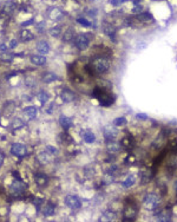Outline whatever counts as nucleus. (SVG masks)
<instances>
[{"label": "nucleus", "mask_w": 177, "mask_h": 222, "mask_svg": "<svg viewBox=\"0 0 177 222\" xmlns=\"http://www.w3.org/2000/svg\"><path fill=\"white\" fill-rule=\"evenodd\" d=\"M93 96L97 99H99V102H101V104L103 106H109L115 102V96L112 94H110V92H106L105 90H103L101 88H96L95 89Z\"/></svg>", "instance_id": "nucleus-1"}, {"label": "nucleus", "mask_w": 177, "mask_h": 222, "mask_svg": "<svg viewBox=\"0 0 177 222\" xmlns=\"http://www.w3.org/2000/svg\"><path fill=\"white\" fill-rule=\"evenodd\" d=\"M92 67L96 73H105L110 69V60L106 57L99 56L92 60Z\"/></svg>", "instance_id": "nucleus-2"}, {"label": "nucleus", "mask_w": 177, "mask_h": 222, "mask_svg": "<svg viewBox=\"0 0 177 222\" xmlns=\"http://www.w3.org/2000/svg\"><path fill=\"white\" fill-rule=\"evenodd\" d=\"M92 39V34L91 33H81L78 34L74 39V45L78 50H85L87 49V46L90 45V41Z\"/></svg>", "instance_id": "nucleus-3"}, {"label": "nucleus", "mask_w": 177, "mask_h": 222, "mask_svg": "<svg viewBox=\"0 0 177 222\" xmlns=\"http://www.w3.org/2000/svg\"><path fill=\"white\" fill-rule=\"evenodd\" d=\"M159 201H161V198H159V196H158L157 194L150 193V194H148V195L144 197L143 204H144V207H145L146 209L152 210V209H155V208L159 204Z\"/></svg>", "instance_id": "nucleus-4"}, {"label": "nucleus", "mask_w": 177, "mask_h": 222, "mask_svg": "<svg viewBox=\"0 0 177 222\" xmlns=\"http://www.w3.org/2000/svg\"><path fill=\"white\" fill-rule=\"evenodd\" d=\"M138 214V208L135 203H128L123 211V218L126 221H132L136 218Z\"/></svg>", "instance_id": "nucleus-5"}, {"label": "nucleus", "mask_w": 177, "mask_h": 222, "mask_svg": "<svg viewBox=\"0 0 177 222\" xmlns=\"http://www.w3.org/2000/svg\"><path fill=\"white\" fill-rule=\"evenodd\" d=\"M11 153L12 155L14 156H18V157H24L26 156L27 154V149L24 144H20V143H14L11 148Z\"/></svg>", "instance_id": "nucleus-6"}, {"label": "nucleus", "mask_w": 177, "mask_h": 222, "mask_svg": "<svg viewBox=\"0 0 177 222\" xmlns=\"http://www.w3.org/2000/svg\"><path fill=\"white\" fill-rule=\"evenodd\" d=\"M65 204L69 208H71V209L74 210V209H79L80 208L81 202H80V200L77 196H74V195H67L65 197Z\"/></svg>", "instance_id": "nucleus-7"}, {"label": "nucleus", "mask_w": 177, "mask_h": 222, "mask_svg": "<svg viewBox=\"0 0 177 222\" xmlns=\"http://www.w3.org/2000/svg\"><path fill=\"white\" fill-rule=\"evenodd\" d=\"M60 98H61V101L64 103H70V102H72L74 99V94L69 89H64L61 91V94H60Z\"/></svg>", "instance_id": "nucleus-8"}, {"label": "nucleus", "mask_w": 177, "mask_h": 222, "mask_svg": "<svg viewBox=\"0 0 177 222\" xmlns=\"http://www.w3.org/2000/svg\"><path fill=\"white\" fill-rule=\"evenodd\" d=\"M34 180H36V183H37L39 187H46V186H47V182H49V178H47V176H46L44 173H38V174H36Z\"/></svg>", "instance_id": "nucleus-9"}, {"label": "nucleus", "mask_w": 177, "mask_h": 222, "mask_svg": "<svg viewBox=\"0 0 177 222\" xmlns=\"http://www.w3.org/2000/svg\"><path fill=\"white\" fill-rule=\"evenodd\" d=\"M54 210H56V207L51 202H46L41 208V211H43L44 216H52L54 214Z\"/></svg>", "instance_id": "nucleus-10"}, {"label": "nucleus", "mask_w": 177, "mask_h": 222, "mask_svg": "<svg viewBox=\"0 0 177 222\" xmlns=\"http://www.w3.org/2000/svg\"><path fill=\"white\" fill-rule=\"evenodd\" d=\"M37 50H38V52H40V53H43V54H46V53H49V51H50V45H49L47 41L40 40V41L37 44Z\"/></svg>", "instance_id": "nucleus-11"}, {"label": "nucleus", "mask_w": 177, "mask_h": 222, "mask_svg": "<svg viewBox=\"0 0 177 222\" xmlns=\"http://www.w3.org/2000/svg\"><path fill=\"white\" fill-rule=\"evenodd\" d=\"M24 113L26 117H29L30 119H33L37 117V113H38V110L36 106H27L25 110H24Z\"/></svg>", "instance_id": "nucleus-12"}, {"label": "nucleus", "mask_w": 177, "mask_h": 222, "mask_svg": "<svg viewBox=\"0 0 177 222\" xmlns=\"http://www.w3.org/2000/svg\"><path fill=\"white\" fill-rule=\"evenodd\" d=\"M31 63L36 65H44L46 64V57L40 56V54H34L31 57Z\"/></svg>", "instance_id": "nucleus-13"}, {"label": "nucleus", "mask_w": 177, "mask_h": 222, "mask_svg": "<svg viewBox=\"0 0 177 222\" xmlns=\"http://www.w3.org/2000/svg\"><path fill=\"white\" fill-rule=\"evenodd\" d=\"M59 123H60V125H61L64 129H69V128H71L73 121H72L70 117H67V116H60Z\"/></svg>", "instance_id": "nucleus-14"}, {"label": "nucleus", "mask_w": 177, "mask_h": 222, "mask_svg": "<svg viewBox=\"0 0 177 222\" xmlns=\"http://www.w3.org/2000/svg\"><path fill=\"white\" fill-rule=\"evenodd\" d=\"M34 38V34L30 31V30H23L21 32H20V39L23 40V41H30V40H32Z\"/></svg>", "instance_id": "nucleus-15"}, {"label": "nucleus", "mask_w": 177, "mask_h": 222, "mask_svg": "<svg viewBox=\"0 0 177 222\" xmlns=\"http://www.w3.org/2000/svg\"><path fill=\"white\" fill-rule=\"evenodd\" d=\"M50 153H47L46 150L45 151H41V153H39V155H38V160L43 163V164H46V163H49L50 161H51V157H50Z\"/></svg>", "instance_id": "nucleus-16"}, {"label": "nucleus", "mask_w": 177, "mask_h": 222, "mask_svg": "<svg viewBox=\"0 0 177 222\" xmlns=\"http://www.w3.org/2000/svg\"><path fill=\"white\" fill-rule=\"evenodd\" d=\"M73 38H74V30L73 29H67L63 34V40L66 41V43L73 40Z\"/></svg>", "instance_id": "nucleus-17"}, {"label": "nucleus", "mask_w": 177, "mask_h": 222, "mask_svg": "<svg viewBox=\"0 0 177 222\" xmlns=\"http://www.w3.org/2000/svg\"><path fill=\"white\" fill-rule=\"evenodd\" d=\"M81 136H83V139H84L86 143H92V142H95V139H96L93 132H91V131H84V132L81 133Z\"/></svg>", "instance_id": "nucleus-18"}, {"label": "nucleus", "mask_w": 177, "mask_h": 222, "mask_svg": "<svg viewBox=\"0 0 177 222\" xmlns=\"http://www.w3.org/2000/svg\"><path fill=\"white\" fill-rule=\"evenodd\" d=\"M135 183H136V177H135L133 175H130V176H128V177L123 181L122 186H123L124 188H130V187H132Z\"/></svg>", "instance_id": "nucleus-19"}, {"label": "nucleus", "mask_w": 177, "mask_h": 222, "mask_svg": "<svg viewBox=\"0 0 177 222\" xmlns=\"http://www.w3.org/2000/svg\"><path fill=\"white\" fill-rule=\"evenodd\" d=\"M116 135H117V131L111 126H109V128H106L105 129V137H106V139L108 141H111V139H115V137H116Z\"/></svg>", "instance_id": "nucleus-20"}, {"label": "nucleus", "mask_w": 177, "mask_h": 222, "mask_svg": "<svg viewBox=\"0 0 177 222\" xmlns=\"http://www.w3.org/2000/svg\"><path fill=\"white\" fill-rule=\"evenodd\" d=\"M57 75H54L53 72H49V73H45L44 75V77H43V81L45 82V83H52V82H54V81H57Z\"/></svg>", "instance_id": "nucleus-21"}, {"label": "nucleus", "mask_w": 177, "mask_h": 222, "mask_svg": "<svg viewBox=\"0 0 177 222\" xmlns=\"http://www.w3.org/2000/svg\"><path fill=\"white\" fill-rule=\"evenodd\" d=\"M24 189H25V186H24L23 182H20V181L14 182V183L12 184V187H11V190H12L13 193H21Z\"/></svg>", "instance_id": "nucleus-22"}, {"label": "nucleus", "mask_w": 177, "mask_h": 222, "mask_svg": "<svg viewBox=\"0 0 177 222\" xmlns=\"http://www.w3.org/2000/svg\"><path fill=\"white\" fill-rule=\"evenodd\" d=\"M103 218L106 220V221H113L117 218V215L113 210H105L104 211V215H103Z\"/></svg>", "instance_id": "nucleus-23"}, {"label": "nucleus", "mask_w": 177, "mask_h": 222, "mask_svg": "<svg viewBox=\"0 0 177 222\" xmlns=\"http://www.w3.org/2000/svg\"><path fill=\"white\" fill-rule=\"evenodd\" d=\"M170 218H171V215H170V213H168V211H161V213L157 215V220H158V221H162V222L170 221Z\"/></svg>", "instance_id": "nucleus-24"}, {"label": "nucleus", "mask_w": 177, "mask_h": 222, "mask_svg": "<svg viewBox=\"0 0 177 222\" xmlns=\"http://www.w3.org/2000/svg\"><path fill=\"white\" fill-rule=\"evenodd\" d=\"M109 149L111 150V151H118L119 149H121V143H117V142H115L113 139H111V141H109Z\"/></svg>", "instance_id": "nucleus-25"}, {"label": "nucleus", "mask_w": 177, "mask_h": 222, "mask_svg": "<svg viewBox=\"0 0 177 222\" xmlns=\"http://www.w3.org/2000/svg\"><path fill=\"white\" fill-rule=\"evenodd\" d=\"M121 145H123L124 148H130V145H132V138L130 136L123 137L121 141Z\"/></svg>", "instance_id": "nucleus-26"}, {"label": "nucleus", "mask_w": 177, "mask_h": 222, "mask_svg": "<svg viewBox=\"0 0 177 222\" xmlns=\"http://www.w3.org/2000/svg\"><path fill=\"white\" fill-rule=\"evenodd\" d=\"M137 19L141 20V21H148V20H151V19H152V16H151L150 13H148V12H143V13H141V14L137 17Z\"/></svg>", "instance_id": "nucleus-27"}, {"label": "nucleus", "mask_w": 177, "mask_h": 222, "mask_svg": "<svg viewBox=\"0 0 177 222\" xmlns=\"http://www.w3.org/2000/svg\"><path fill=\"white\" fill-rule=\"evenodd\" d=\"M38 99L40 101V103H41V104H45V103L49 101V94H47V92H45V91L39 92V94H38Z\"/></svg>", "instance_id": "nucleus-28"}, {"label": "nucleus", "mask_w": 177, "mask_h": 222, "mask_svg": "<svg viewBox=\"0 0 177 222\" xmlns=\"http://www.w3.org/2000/svg\"><path fill=\"white\" fill-rule=\"evenodd\" d=\"M49 16H50V18H52V19H59L63 14H61V12H60L58 9H53V10H51V13H50Z\"/></svg>", "instance_id": "nucleus-29"}, {"label": "nucleus", "mask_w": 177, "mask_h": 222, "mask_svg": "<svg viewBox=\"0 0 177 222\" xmlns=\"http://www.w3.org/2000/svg\"><path fill=\"white\" fill-rule=\"evenodd\" d=\"M0 58H1V60H3V61H9V63H11V61H12V59H13V56H12V54H10V53H7V52H4Z\"/></svg>", "instance_id": "nucleus-30"}, {"label": "nucleus", "mask_w": 177, "mask_h": 222, "mask_svg": "<svg viewBox=\"0 0 177 222\" xmlns=\"http://www.w3.org/2000/svg\"><path fill=\"white\" fill-rule=\"evenodd\" d=\"M12 126H13L14 129H20L21 126H24V122H23L20 118H17V119H14V121H13Z\"/></svg>", "instance_id": "nucleus-31"}, {"label": "nucleus", "mask_w": 177, "mask_h": 222, "mask_svg": "<svg viewBox=\"0 0 177 222\" xmlns=\"http://www.w3.org/2000/svg\"><path fill=\"white\" fill-rule=\"evenodd\" d=\"M60 31H61L60 27H53V29L50 30V34H51L52 37H59Z\"/></svg>", "instance_id": "nucleus-32"}, {"label": "nucleus", "mask_w": 177, "mask_h": 222, "mask_svg": "<svg viewBox=\"0 0 177 222\" xmlns=\"http://www.w3.org/2000/svg\"><path fill=\"white\" fill-rule=\"evenodd\" d=\"M77 21H78L80 25L85 26V27H90V26H91V24L88 23L86 19H84V18H78V19H77Z\"/></svg>", "instance_id": "nucleus-33"}, {"label": "nucleus", "mask_w": 177, "mask_h": 222, "mask_svg": "<svg viewBox=\"0 0 177 222\" xmlns=\"http://www.w3.org/2000/svg\"><path fill=\"white\" fill-rule=\"evenodd\" d=\"M126 123V121H125V118L124 117H121V118H117L116 121H115V125H117V126H121V125H124Z\"/></svg>", "instance_id": "nucleus-34"}, {"label": "nucleus", "mask_w": 177, "mask_h": 222, "mask_svg": "<svg viewBox=\"0 0 177 222\" xmlns=\"http://www.w3.org/2000/svg\"><path fill=\"white\" fill-rule=\"evenodd\" d=\"M135 161H136V158H135L133 155H129V156L125 158V163H126V164H129V163H135Z\"/></svg>", "instance_id": "nucleus-35"}, {"label": "nucleus", "mask_w": 177, "mask_h": 222, "mask_svg": "<svg viewBox=\"0 0 177 222\" xmlns=\"http://www.w3.org/2000/svg\"><path fill=\"white\" fill-rule=\"evenodd\" d=\"M125 1H128V0H111V5H113V6H118V5H121L122 3H125Z\"/></svg>", "instance_id": "nucleus-36"}, {"label": "nucleus", "mask_w": 177, "mask_h": 222, "mask_svg": "<svg viewBox=\"0 0 177 222\" xmlns=\"http://www.w3.org/2000/svg\"><path fill=\"white\" fill-rule=\"evenodd\" d=\"M46 151H47V153H50V154L52 155V154L57 153V149H56V148H53L52 145H47V146H46Z\"/></svg>", "instance_id": "nucleus-37"}, {"label": "nucleus", "mask_w": 177, "mask_h": 222, "mask_svg": "<svg viewBox=\"0 0 177 222\" xmlns=\"http://www.w3.org/2000/svg\"><path fill=\"white\" fill-rule=\"evenodd\" d=\"M4 158H5V156H4V154L0 151V167L3 166V162H4Z\"/></svg>", "instance_id": "nucleus-38"}, {"label": "nucleus", "mask_w": 177, "mask_h": 222, "mask_svg": "<svg viewBox=\"0 0 177 222\" xmlns=\"http://www.w3.org/2000/svg\"><path fill=\"white\" fill-rule=\"evenodd\" d=\"M32 21H33L32 19H30V20H27V21H24V23H23V26H26V25H31V24H32Z\"/></svg>", "instance_id": "nucleus-39"}, {"label": "nucleus", "mask_w": 177, "mask_h": 222, "mask_svg": "<svg viewBox=\"0 0 177 222\" xmlns=\"http://www.w3.org/2000/svg\"><path fill=\"white\" fill-rule=\"evenodd\" d=\"M16 45H17V41H16V40H11V44H10V46H11V47H14Z\"/></svg>", "instance_id": "nucleus-40"}]
</instances>
